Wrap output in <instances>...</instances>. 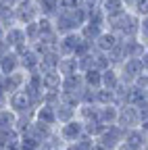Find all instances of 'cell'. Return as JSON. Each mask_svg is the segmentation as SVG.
<instances>
[{"instance_id":"obj_2","label":"cell","mask_w":148,"mask_h":150,"mask_svg":"<svg viewBox=\"0 0 148 150\" xmlns=\"http://www.w3.org/2000/svg\"><path fill=\"white\" fill-rule=\"evenodd\" d=\"M13 17H15V25H27L40 19V8L35 2H25V0H19L13 8Z\"/></svg>"},{"instance_id":"obj_26","label":"cell","mask_w":148,"mask_h":150,"mask_svg":"<svg viewBox=\"0 0 148 150\" xmlns=\"http://www.w3.org/2000/svg\"><path fill=\"white\" fill-rule=\"evenodd\" d=\"M98 104H79L77 106V119L81 123L88 121H98Z\"/></svg>"},{"instance_id":"obj_53","label":"cell","mask_w":148,"mask_h":150,"mask_svg":"<svg viewBox=\"0 0 148 150\" xmlns=\"http://www.w3.org/2000/svg\"><path fill=\"white\" fill-rule=\"evenodd\" d=\"M25 2H35V0H25Z\"/></svg>"},{"instance_id":"obj_51","label":"cell","mask_w":148,"mask_h":150,"mask_svg":"<svg viewBox=\"0 0 148 150\" xmlns=\"http://www.w3.org/2000/svg\"><path fill=\"white\" fill-rule=\"evenodd\" d=\"M94 150H106V148H102V146H98V144H96V146H94Z\"/></svg>"},{"instance_id":"obj_4","label":"cell","mask_w":148,"mask_h":150,"mask_svg":"<svg viewBox=\"0 0 148 150\" xmlns=\"http://www.w3.org/2000/svg\"><path fill=\"white\" fill-rule=\"evenodd\" d=\"M23 92H25V96L35 104V108L42 104L44 86H42V75H40V71H35V73H27V79H25Z\"/></svg>"},{"instance_id":"obj_36","label":"cell","mask_w":148,"mask_h":150,"mask_svg":"<svg viewBox=\"0 0 148 150\" xmlns=\"http://www.w3.org/2000/svg\"><path fill=\"white\" fill-rule=\"evenodd\" d=\"M15 142H19V134L15 131V127H11V129H0V146H2V148H6V146H11V144H15Z\"/></svg>"},{"instance_id":"obj_46","label":"cell","mask_w":148,"mask_h":150,"mask_svg":"<svg viewBox=\"0 0 148 150\" xmlns=\"http://www.w3.org/2000/svg\"><path fill=\"white\" fill-rule=\"evenodd\" d=\"M140 63H142V69L148 71V50H144V54L140 56Z\"/></svg>"},{"instance_id":"obj_41","label":"cell","mask_w":148,"mask_h":150,"mask_svg":"<svg viewBox=\"0 0 148 150\" xmlns=\"http://www.w3.org/2000/svg\"><path fill=\"white\" fill-rule=\"evenodd\" d=\"M132 13H134L136 17H140V19H142V17H148V0H136Z\"/></svg>"},{"instance_id":"obj_22","label":"cell","mask_w":148,"mask_h":150,"mask_svg":"<svg viewBox=\"0 0 148 150\" xmlns=\"http://www.w3.org/2000/svg\"><path fill=\"white\" fill-rule=\"evenodd\" d=\"M100 11L104 13L106 19H115V17L123 15L127 8H125V4H123V0H102Z\"/></svg>"},{"instance_id":"obj_21","label":"cell","mask_w":148,"mask_h":150,"mask_svg":"<svg viewBox=\"0 0 148 150\" xmlns=\"http://www.w3.org/2000/svg\"><path fill=\"white\" fill-rule=\"evenodd\" d=\"M33 119L40 121V123H46L50 127H57V117H54V106L50 104H40L38 108L33 110Z\"/></svg>"},{"instance_id":"obj_29","label":"cell","mask_w":148,"mask_h":150,"mask_svg":"<svg viewBox=\"0 0 148 150\" xmlns=\"http://www.w3.org/2000/svg\"><path fill=\"white\" fill-rule=\"evenodd\" d=\"M94 146H96V140L84 134V136H81L77 142L65 144V150H94Z\"/></svg>"},{"instance_id":"obj_11","label":"cell","mask_w":148,"mask_h":150,"mask_svg":"<svg viewBox=\"0 0 148 150\" xmlns=\"http://www.w3.org/2000/svg\"><path fill=\"white\" fill-rule=\"evenodd\" d=\"M81 42V35L79 31H73V33H65V35H59V42H57V52L61 56H73V52H75L77 44Z\"/></svg>"},{"instance_id":"obj_50","label":"cell","mask_w":148,"mask_h":150,"mask_svg":"<svg viewBox=\"0 0 148 150\" xmlns=\"http://www.w3.org/2000/svg\"><path fill=\"white\" fill-rule=\"evenodd\" d=\"M142 150H148V134H146V140H144V144H142Z\"/></svg>"},{"instance_id":"obj_56","label":"cell","mask_w":148,"mask_h":150,"mask_svg":"<svg viewBox=\"0 0 148 150\" xmlns=\"http://www.w3.org/2000/svg\"><path fill=\"white\" fill-rule=\"evenodd\" d=\"M40 150H44V148H40Z\"/></svg>"},{"instance_id":"obj_23","label":"cell","mask_w":148,"mask_h":150,"mask_svg":"<svg viewBox=\"0 0 148 150\" xmlns=\"http://www.w3.org/2000/svg\"><path fill=\"white\" fill-rule=\"evenodd\" d=\"M117 115H119V106L117 104H104V106L98 108V121L102 125H115L117 123Z\"/></svg>"},{"instance_id":"obj_55","label":"cell","mask_w":148,"mask_h":150,"mask_svg":"<svg viewBox=\"0 0 148 150\" xmlns=\"http://www.w3.org/2000/svg\"><path fill=\"white\" fill-rule=\"evenodd\" d=\"M146 96H148V92H146Z\"/></svg>"},{"instance_id":"obj_32","label":"cell","mask_w":148,"mask_h":150,"mask_svg":"<svg viewBox=\"0 0 148 150\" xmlns=\"http://www.w3.org/2000/svg\"><path fill=\"white\" fill-rule=\"evenodd\" d=\"M15 123H17V115L8 106H2L0 108V129H11L15 127Z\"/></svg>"},{"instance_id":"obj_39","label":"cell","mask_w":148,"mask_h":150,"mask_svg":"<svg viewBox=\"0 0 148 150\" xmlns=\"http://www.w3.org/2000/svg\"><path fill=\"white\" fill-rule=\"evenodd\" d=\"M108 67H113V65H110L108 54H106V52H98V50H94V69L104 71V69H108Z\"/></svg>"},{"instance_id":"obj_18","label":"cell","mask_w":148,"mask_h":150,"mask_svg":"<svg viewBox=\"0 0 148 150\" xmlns=\"http://www.w3.org/2000/svg\"><path fill=\"white\" fill-rule=\"evenodd\" d=\"M54 117H57V127L63 125V123H69L77 117V108L71 106V104H65V102H59L54 106Z\"/></svg>"},{"instance_id":"obj_12","label":"cell","mask_w":148,"mask_h":150,"mask_svg":"<svg viewBox=\"0 0 148 150\" xmlns=\"http://www.w3.org/2000/svg\"><path fill=\"white\" fill-rule=\"evenodd\" d=\"M17 54H19V65H21V69L25 73H35V71H38V67H40V54L35 52L31 46L23 48L21 52H17Z\"/></svg>"},{"instance_id":"obj_40","label":"cell","mask_w":148,"mask_h":150,"mask_svg":"<svg viewBox=\"0 0 148 150\" xmlns=\"http://www.w3.org/2000/svg\"><path fill=\"white\" fill-rule=\"evenodd\" d=\"M138 40L146 46L148 50V17H142L140 19V25H138Z\"/></svg>"},{"instance_id":"obj_10","label":"cell","mask_w":148,"mask_h":150,"mask_svg":"<svg viewBox=\"0 0 148 150\" xmlns=\"http://www.w3.org/2000/svg\"><path fill=\"white\" fill-rule=\"evenodd\" d=\"M25 79H27V73H25L23 69L15 71V73H11V75H2V90H4V94H6V96H11V94L23 90Z\"/></svg>"},{"instance_id":"obj_25","label":"cell","mask_w":148,"mask_h":150,"mask_svg":"<svg viewBox=\"0 0 148 150\" xmlns=\"http://www.w3.org/2000/svg\"><path fill=\"white\" fill-rule=\"evenodd\" d=\"M42 75V86L44 90H61V81H63V75L52 69V71H40Z\"/></svg>"},{"instance_id":"obj_44","label":"cell","mask_w":148,"mask_h":150,"mask_svg":"<svg viewBox=\"0 0 148 150\" xmlns=\"http://www.w3.org/2000/svg\"><path fill=\"white\" fill-rule=\"evenodd\" d=\"M138 88H142L144 92H148V71H144L142 75H138V79L134 81Z\"/></svg>"},{"instance_id":"obj_3","label":"cell","mask_w":148,"mask_h":150,"mask_svg":"<svg viewBox=\"0 0 148 150\" xmlns=\"http://www.w3.org/2000/svg\"><path fill=\"white\" fill-rule=\"evenodd\" d=\"M123 138H125V129L115 123V125H108L102 134L96 138V144L102 146V148H106V150H117L123 144Z\"/></svg>"},{"instance_id":"obj_49","label":"cell","mask_w":148,"mask_h":150,"mask_svg":"<svg viewBox=\"0 0 148 150\" xmlns=\"http://www.w3.org/2000/svg\"><path fill=\"white\" fill-rule=\"evenodd\" d=\"M4 150H21V148H19V142H15V144H11V146H6Z\"/></svg>"},{"instance_id":"obj_6","label":"cell","mask_w":148,"mask_h":150,"mask_svg":"<svg viewBox=\"0 0 148 150\" xmlns=\"http://www.w3.org/2000/svg\"><path fill=\"white\" fill-rule=\"evenodd\" d=\"M6 106L15 112V115H33V110H35V104L25 96L23 90L11 94L6 98Z\"/></svg>"},{"instance_id":"obj_17","label":"cell","mask_w":148,"mask_h":150,"mask_svg":"<svg viewBox=\"0 0 148 150\" xmlns=\"http://www.w3.org/2000/svg\"><path fill=\"white\" fill-rule=\"evenodd\" d=\"M123 52H125V59H140L144 54L146 46L138 40V38H127V40H121Z\"/></svg>"},{"instance_id":"obj_24","label":"cell","mask_w":148,"mask_h":150,"mask_svg":"<svg viewBox=\"0 0 148 150\" xmlns=\"http://www.w3.org/2000/svg\"><path fill=\"white\" fill-rule=\"evenodd\" d=\"M54 129H57V127H50V125H46V123H40V121H31V127H29V131H27V134L31 136V138H35V140H38L40 144L52 134V131Z\"/></svg>"},{"instance_id":"obj_34","label":"cell","mask_w":148,"mask_h":150,"mask_svg":"<svg viewBox=\"0 0 148 150\" xmlns=\"http://www.w3.org/2000/svg\"><path fill=\"white\" fill-rule=\"evenodd\" d=\"M23 31H25V40H27V44H29V46H31V44H35V42L40 40V27H38V21L23 25Z\"/></svg>"},{"instance_id":"obj_8","label":"cell","mask_w":148,"mask_h":150,"mask_svg":"<svg viewBox=\"0 0 148 150\" xmlns=\"http://www.w3.org/2000/svg\"><path fill=\"white\" fill-rule=\"evenodd\" d=\"M140 115L134 104H119V115H117V125L123 129H134L140 127Z\"/></svg>"},{"instance_id":"obj_19","label":"cell","mask_w":148,"mask_h":150,"mask_svg":"<svg viewBox=\"0 0 148 150\" xmlns=\"http://www.w3.org/2000/svg\"><path fill=\"white\" fill-rule=\"evenodd\" d=\"M121 86V79H119V71H117V67H108V69H104L102 73H100V88H104V90H117Z\"/></svg>"},{"instance_id":"obj_33","label":"cell","mask_w":148,"mask_h":150,"mask_svg":"<svg viewBox=\"0 0 148 150\" xmlns=\"http://www.w3.org/2000/svg\"><path fill=\"white\" fill-rule=\"evenodd\" d=\"M96 104L104 106V104H117V96L113 90H104V88H98L96 90Z\"/></svg>"},{"instance_id":"obj_13","label":"cell","mask_w":148,"mask_h":150,"mask_svg":"<svg viewBox=\"0 0 148 150\" xmlns=\"http://www.w3.org/2000/svg\"><path fill=\"white\" fill-rule=\"evenodd\" d=\"M84 88H86V83H84V75H81V73L65 75L63 81H61V92H71V94H77L79 98H81Z\"/></svg>"},{"instance_id":"obj_37","label":"cell","mask_w":148,"mask_h":150,"mask_svg":"<svg viewBox=\"0 0 148 150\" xmlns=\"http://www.w3.org/2000/svg\"><path fill=\"white\" fill-rule=\"evenodd\" d=\"M19 148L21 150H40L42 144L35 138H31L29 134H23V136H19Z\"/></svg>"},{"instance_id":"obj_16","label":"cell","mask_w":148,"mask_h":150,"mask_svg":"<svg viewBox=\"0 0 148 150\" xmlns=\"http://www.w3.org/2000/svg\"><path fill=\"white\" fill-rule=\"evenodd\" d=\"M121 40L115 35V33H110L108 29H104L98 38H96V42H94V50H98V52H110L117 44H119Z\"/></svg>"},{"instance_id":"obj_7","label":"cell","mask_w":148,"mask_h":150,"mask_svg":"<svg viewBox=\"0 0 148 150\" xmlns=\"http://www.w3.org/2000/svg\"><path fill=\"white\" fill-rule=\"evenodd\" d=\"M57 131H59V136H61V140L65 142V144H71V142H77L84 134H86V129H84V123L75 117L73 121H69V123H63V125H59L57 127Z\"/></svg>"},{"instance_id":"obj_38","label":"cell","mask_w":148,"mask_h":150,"mask_svg":"<svg viewBox=\"0 0 148 150\" xmlns=\"http://www.w3.org/2000/svg\"><path fill=\"white\" fill-rule=\"evenodd\" d=\"M61 146H65V142L61 140V136H59V131H57V129H54L52 134H50V136H48V138H46V140L42 142V148H44V150H52V148H61Z\"/></svg>"},{"instance_id":"obj_31","label":"cell","mask_w":148,"mask_h":150,"mask_svg":"<svg viewBox=\"0 0 148 150\" xmlns=\"http://www.w3.org/2000/svg\"><path fill=\"white\" fill-rule=\"evenodd\" d=\"M100 73H102V71H98V69H88V71H84L81 75H84L86 88L98 90V88H100Z\"/></svg>"},{"instance_id":"obj_30","label":"cell","mask_w":148,"mask_h":150,"mask_svg":"<svg viewBox=\"0 0 148 150\" xmlns=\"http://www.w3.org/2000/svg\"><path fill=\"white\" fill-rule=\"evenodd\" d=\"M102 31H104L102 27H98V25H92V23H86V25H81V27H79V35L84 38L86 42H92V44L96 42V38H98Z\"/></svg>"},{"instance_id":"obj_47","label":"cell","mask_w":148,"mask_h":150,"mask_svg":"<svg viewBox=\"0 0 148 150\" xmlns=\"http://www.w3.org/2000/svg\"><path fill=\"white\" fill-rule=\"evenodd\" d=\"M123 4H125V8H127V11H132V8H134V4H136V0H123Z\"/></svg>"},{"instance_id":"obj_27","label":"cell","mask_w":148,"mask_h":150,"mask_svg":"<svg viewBox=\"0 0 148 150\" xmlns=\"http://www.w3.org/2000/svg\"><path fill=\"white\" fill-rule=\"evenodd\" d=\"M57 71L63 75H73V73H79V65H77V59L75 56H61V61H59V67Z\"/></svg>"},{"instance_id":"obj_54","label":"cell","mask_w":148,"mask_h":150,"mask_svg":"<svg viewBox=\"0 0 148 150\" xmlns=\"http://www.w3.org/2000/svg\"><path fill=\"white\" fill-rule=\"evenodd\" d=\"M0 79H2V71H0Z\"/></svg>"},{"instance_id":"obj_35","label":"cell","mask_w":148,"mask_h":150,"mask_svg":"<svg viewBox=\"0 0 148 150\" xmlns=\"http://www.w3.org/2000/svg\"><path fill=\"white\" fill-rule=\"evenodd\" d=\"M31 121H33V115H17V123H15V131L19 136L27 134L29 127H31Z\"/></svg>"},{"instance_id":"obj_1","label":"cell","mask_w":148,"mask_h":150,"mask_svg":"<svg viewBox=\"0 0 148 150\" xmlns=\"http://www.w3.org/2000/svg\"><path fill=\"white\" fill-rule=\"evenodd\" d=\"M138 25H140V17H136L132 11H125L123 15L115 19H106V29L110 33H115L119 40L138 38Z\"/></svg>"},{"instance_id":"obj_28","label":"cell","mask_w":148,"mask_h":150,"mask_svg":"<svg viewBox=\"0 0 148 150\" xmlns=\"http://www.w3.org/2000/svg\"><path fill=\"white\" fill-rule=\"evenodd\" d=\"M35 4L40 8V17H54L59 11V0H35Z\"/></svg>"},{"instance_id":"obj_14","label":"cell","mask_w":148,"mask_h":150,"mask_svg":"<svg viewBox=\"0 0 148 150\" xmlns=\"http://www.w3.org/2000/svg\"><path fill=\"white\" fill-rule=\"evenodd\" d=\"M146 140V134L140 129V127H134V129H125V138H123V146L129 148V150H142V144Z\"/></svg>"},{"instance_id":"obj_15","label":"cell","mask_w":148,"mask_h":150,"mask_svg":"<svg viewBox=\"0 0 148 150\" xmlns=\"http://www.w3.org/2000/svg\"><path fill=\"white\" fill-rule=\"evenodd\" d=\"M21 65H19V54L15 50H6L2 56H0V71L2 75H11L15 71H19Z\"/></svg>"},{"instance_id":"obj_42","label":"cell","mask_w":148,"mask_h":150,"mask_svg":"<svg viewBox=\"0 0 148 150\" xmlns=\"http://www.w3.org/2000/svg\"><path fill=\"white\" fill-rule=\"evenodd\" d=\"M79 6H84L81 0H59V8H63V11H75Z\"/></svg>"},{"instance_id":"obj_45","label":"cell","mask_w":148,"mask_h":150,"mask_svg":"<svg viewBox=\"0 0 148 150\" xmlns=\"http://www.w3.org/2000/svg\"><path fill=\"white\" fill-rule=\"evenodd\" d=\"M81 2H84V8L92 11V8H100V4H102V0H81Z\"/></svg>"},{"instance_id":"obj_43","label":"cell","mask_w":148,"mask_h":150,"mask_svg":"<svg viewBox=\"0 0 148 150\" xmlns=\"http://www.w3.org/2000/svg\"><path fill=\"white\" fill-rule=\"evenodd\" d=\"M136 108H138L140 121H146V119H148V96H146L142 102H138V104H136Z\"/></svg>"},{"instance_id":"obj_9","label":"cell","mask_w":148,"mask_h":150,"mask_svg":"<svg viewBox=\"0 0 148 150\" xmlns=\"http://www.w3.org/2000/svg\"><path fill=\"white\" fill-rule=\"evenodd\" d=\"M4 42H6V46H8L11 50H15V52H21L23 48L29 46L27 40H25V31H23L21 25L8 27V29L4 31Z\"/></svg>"},{"instance_id":"obj_48","label":"cell","mask_w":148,"mask_h":150,"mask_svg":"<svg viewBox=\"0 0 148 150\" xmlns=\"http://www.w3.org/2000/svg\"><path fill=\"white\" fill-rule=\"evenodd\" d=\"M140 129H142V131H144V134H148V119H146V121H142V123H140Z\"/></svg>"},{"instance_id":"obj_20","label":"cell","mask_w":148,"mask_h":150,"mask_svg":"<svg viewBox=\"0 0 148 150\" xmlns=\"http://www.w3.org/2000/svg\"><path fill=\"white\" fill-rule=\"evenodd\" d=\"M59 61H61V54L57 52V48H48L46 52L40 54V67H38V71H52V69H57Z\"/></svg>"},{"instance_id":"obj_52","label":"cell","mask_w":148,"mask_h":150,"mask_svg":"<svg viewBox=\"0 0 148 150\" xmlns=\"http://www.w3.org/2000/svg\"><path fill=\"white\" fill-rule=\"evenodd\" d=\"M52 150H65V146H61V148H52Z\"/></svg>"},{"instance_id":"obj_5","label":"cell","mask_w":148,"mask_h":150,"mask_svg":"<svg viewBox=\"0 0 148 150\" xmlns=\"http://www.w3.org/2000/svg\"><path fill=\"white\" fill-rule=\"evenodd\" d=\"M117 71H119V79H121L123 86H132V83L138 79V75L144 73L140 59H125V61L117 67Z\"/></svg>"}]
</instances>
